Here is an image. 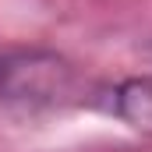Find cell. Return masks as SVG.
<instances>
[{
  "mask_svg": "<svg viewBox=\"0 0 152 152\" xmlns=\"http://www.w3.org/2000/svg\"><path fill=\"white\" fill-rule=\"evenodd\" d=\"M92 88L57 50L18 46L0 50V103L18 110H60L88 103Z\"/></svg>",
  "mask_w": 152,
  "mask_h": 152,
  "instance_id": "cell-1",
  "label": "cell"
},
{
  "mask_svg": "<svg viewBox=\"0 0 152 152\" xmlns=\"http://www.w3.org/2000/svg\"><path fill=\"white\" fill-rule=\"evenodd\" d=\"M88 106L120 117L131 127H152V78H127L117 85L92 88Z\"/></svg>",
  "mask_w": 152,
  "mask_h": 152,
  "instance_id": "cell-2",
  "label": "cell"
}]
</instances>
